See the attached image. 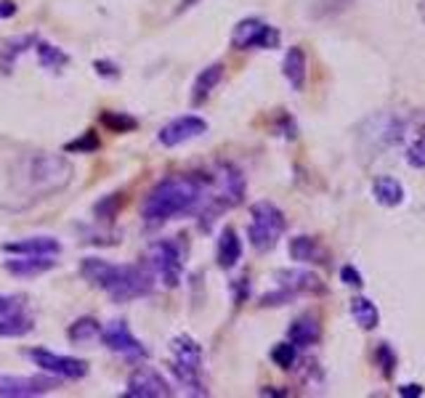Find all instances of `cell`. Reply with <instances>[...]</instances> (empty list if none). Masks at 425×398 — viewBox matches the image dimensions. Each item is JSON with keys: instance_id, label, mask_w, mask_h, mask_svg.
<instances>
[{"instance_id": "obj_1", "label": "cell", "mask_w": 425, "mask_h": 398, "mask_svg": "<svg viewBox=\"0 0 425 398\" xmlns=\"http://www.w3.org/2000/svg\"><path fill=\"white\" fill-rule=\"evenodd\" d=\"M207 194V178L200 175H170L146 194L141 218L149 226H159L178 215H189L202 207Z\"/></svg>"}, {"instance_id": "obj_2", "label": "cell", "mask_w": 425, "mask_h": 398, "mask_svg": "<svg viewBox=\"0 0 425 398\" xmlns=\"http://www.w3.org/2000/svg\"><path fill=\"white\" fill-rule=\"evenodd\" d=\"M85 281L104 290L115 303H128L152 292L155 277L141 265H115L101 258H85L80 265Z\"/></svg>"}, {"instance_id": "obj_3", "label": "cell", "mask_w": 425, "mask_h": 398, "mask_svg": "<svg viewBox=\"0 0 425 398\" xmlns=\"http://www.w3.org/2000/svg\"><path fill=\"white\" fill-rule=\"evenodd\" d=\"M173 364L170 369L178 377V383L183 387H189L192 396H205L207 390L202 385V377H200V369H202V348L195 338L189 335H178L173 340Z\"/></svg>"}, {"instance_id": "obj_4", "label": "cell", "mask_w": 425, "mask_h": 398, "mask_svg": "<svg viewBox=\"0 0 425 398\" xmlns=\"http://www.w3.org/2000/svg\"><path fill=\"white\" fill-rule=\"evenodd\" d=\"M287 229V220L277 205L271 202H255L250 207V226H247V239L258 253H268L280 237Z\"/></svg>"}, {"instance_id": "obj_5", "label": "cell", "mask_w": 425, "mask_h": 398, "mask_svg": "<svg viewBox=\"0 0 425 398\" xmlns=\"http://www.w3.org/2000/svg\"><path fill=\"white\" fill-rule=\"evenodd\" d=\"M27 181H30V189L35 194L61 192L67 183L72 181V165L64 157H56V154H40L30 162Z\"/></svg>"}, {"instance_id": "obj_6", "label": "cell", "mask_w": 425, "mask_h": 398, "mask_svg": "<svg viewBox=\"0 0 425 398\" xmlns=\"http://www.w3.org/2000/svg\"><path fill=\"white\" fill-rule=\"evenodd\" d=\"M146 271L155 279H159L165 287H178L183 271V255L181 247L173 239L155 241L146 250Z\"/></svg>"}, {"instance_id": "obj_7", "label": "cell", "mask_w": 425, "mask_h": 398, "mask_svg": "<svg viewBox=\"0 0 425 398\" xmlns=\"http://www.w3.org/2000/svg\"><path fill=\"white\" fill-rule=\"evenodd\" d=\"M231 46L240 51L247 48H277L280 46V32L268 27L261 19H242L231 32Z\"/></svg>"}, {"instance_id": "obj_8", "label": "cell", "mask_w": 425, "mask_h": 398, "mask_svg": "<svg viewBox=\"0 0 425 398\" xmlns=\"http://www.w3.org/2000/svg\"><path fill=\"white\" fill-rule=\"evenodd\" d=\"M30 359L35 361V366H40L43 372H51L64 380H83L88 374V364L83 359H70V356H59L53 350L35 348L30 350Z\"/></svg>"}, {"instance_id": "obj_9", "label": "cell", "mask_w": 425, "mask_h": 398, "mask_svg": "<svg viewBox=\"0 0 425 398\" xmlns=\"http://www.w3.org/2000/svg\"><path fill=\"white\" fill-rule=\"evenodd\" d=\"M101 343L112 350V353H120L125 359H146L149 356V350L144 348V343L141 340H136V335L128 329L125 321H112L101 329Z\"/></svg>"}, {"instance_id": "obj_10", "label": "cell", "mask_w": 425, "mask_h": 398, "mask_svg": "<svg viewBox=\"0 0 425 398\" xmlns=\"http://www.w3.org/2000/svg\"><path fill=\"white\" fill-rule=\"evenodd\" d=\"M173 396L165 377L152 369V366H138L131 377H128V390L125 398H168Z\"/></svg>"}, {"instance_id": "obj_11", "label": "cell", "mask_w": 425, "mask_h": 398, "mask_svg": "<svg viewBox=\"0 0 425 398\" xmlns=\"http://www.w3.org/2000/svg\"><path fill=\"white\" fill-rule=\"evenodd\" d=\"M56 380L51 377H13V374H0V396L6 398H32L51 393Z\"/></svg>"}, {"instance_id": "obj_12", "label": "cell", "mask_w": 425, "mask_h": 398, "mask_svg": "<svg viewBox=\"0 0 425 398\" xmlns=\"http://www.w3.org/2000/svg\"><path fill=\"white\" fill-rule=\"evenodd\" d=\"M202 133H207V122L197 114H183V117H176L170 120L168 125H162L159 131V144L162 146H178L186 144L192 138H200Z\"/></svg>"}, {"instance_id": "obj_13", "label": "cell", "mask_w": 425, "mask_h": 398, "mask_svg": "<svg viewBox=\"0 0 425 398\" xmlns=\"http://www.w3.org/2000/svg\"><path fill=\"white\" fill-rule=\"evenodd\" d=\"M277 281H280V287L290 290L292 295H319V292H325L322 279L311 274V271H301V268L277 271Z\"/></svg>"}, {"instance_id": "obj_14", "label": "cell", "mask_w": 425, "mask_h": 398, "mask_svg": "<svg viewBox=\"0 0 425 398\" xmlns=\"http://www.w3.org/2000/svg\"><path fill=\"white\" fill-rule=\"evenodd\" d=\"M56 255H19L16 260H6L3 268L13 274V277H22V279H30V277H40V274H46L51 271L56 260H53Z\"/></svg>"}, {"instance_id": "obj_15", "label": "cell", "mask_w": 425, "mask_h": 398, "mask_svg": "<svg viewBox=\"0 0 425 398\" xmlns=\"http://www.w3.org/2000/svg\"><path fill=\"white\" fill-rule=\"evenodd\" d=\"M3 250L13 255H59L61 241L53 237H30V239L6 241Z\"/></svg>"}, {"instance_id": "obj_16", "label": "cell", "mask_w": 425, "mask_h": 398, "mask_svg": "<svg viewBox=\"0 0 425 398\" xmlns=\"http://www.w3.org/2000/svg\"><path fill=\"white\" fill-rule=\"evenodd\" d=\"M287 338L295 348H308V345H314L319 343L322 338V326L316 321L314 316H301V319H295L287 329Z\"/></svg>"}, {"instance_id": "obj_17", "label": "cell", "mask_w": 425, "mask_h": 398, "mask_svg": "<svg viewBox=\"0 0 425 398\" xmlns=\"http://www.w3.org/2000/svg\"><path fill=\"white\" fill-rule=\"evenodd\" d=\"M240 258H242V241L237 237V231L223 229L218 239V265L229 271V268L240 263Z\"/></svg>"}, {"instance_id": "obj_18", "label": "cell", "mask_w": 425, "mask_h": 398, "mask_svg": "<svg viewBox=\"0 0 425 398\" xmlns=\"http://www.w3.org/2000/svg\"><path fill=\"white\" fill-rule=\"evenodd\" d=\"M282 69H285V77H287V83L292 85V91H303V85H306V53H303V48H298V46H295V48L287 51Z\"/></svg>"}, {"instance_id": "obj_19", "label": "cell", "mask_w": 425, "mask_h": 398, "mask_svg": "<svg viewBox=\"0 0 425 398\" xmlns=\"http://www.w3.org/2000/svg\"><path fill=\"white\" fill-rule=\"evenodd\" d=\"M221 77H223V64H210V67H205L202 72L197 74L195 80V93H192V101L195 104H202L210 93H213V88L221 83Z\"/></svg>"}, {"instance_id": "obj_20", "label": "cell", "mask_w": 425, "mask_h": 398, "mask_svg": "<svg viewBox=\"0 0 425 398\" xmlns=\"http://www.w3.org/2000/svg\"><path fill=\"white\" fill-rule=\"evenodd\" d=\"M372 194H375V199L383 207H396L404 202V189H401V183L396 181V178H391V175H380V178L372 183Z\"/></svg>"}, {"instance_id": "obj_21", "label": "cell", "mask_w": 425, "mask_h": 398, "mask_svg": "<svg viewBox=\"0 0 425 398\" xmlns=\"http://www.w3.org/2000/svg\"><path fill=\"white\" fill-rule=\"evenodd\" d=\"M35 43H37L35 35H22V37L8 40V43H3V48H0V67H3V72H8L25 51L35 48Z\"/></svg>"}, {"instance_id": "obj_22", "label": "cell", "mask_w": 425, "mask_h": 398, "mask_svg": "<svg viewBox=\"0 0 425 398\" xmlns=\"http://www.w3.org/2000/svg\"><path fill=\"white\" fill-rule=\"evenodd\" d=\"M32 316H27L25 311H16V314L0 316V338H22L27 332H32Z\"/></svg>"}, {"instance_id": "obj_23", "label": "cell", "mask_w": 425, "mask_h": 398, "mask_svg": "<svg viewBox=\"0 0 425 398\" xmlns=\"http://www.w3.org/2000/svg\"><path fill=\"white\" fill-rule=\"evenodd\" d=\"M351 316L362 329H375V326L380 324V314H377L375 303L370 300V298H353Z\"/></svg>"}, {"instance_id": "obj_24", "label": "cell", "mask_w": 425, "mask_h": 398, "mask_svg": "<svg viewBox=\"0 0 425 398\" xmlns=\"http://www.w3.org/2000/svg\"><path fill=\"white\" fill-rule=\"evenodd\" d=\"M290 258L298 263H319L322 258V247L316 244V239L311 237H295L290 241Z\"/></svg>"}, {"instance_id": "obj_25", "label": "cell", "mask_w": 425, "mask_h": 398, "mask_svg": "<svg viewBox=\"0 0 425 398\" xmlns=\"http://www.w3.org/2000/svg\"><path fill=\"white\" fill-rule=\"evenodd\" d=\"M101 335V326H98L96 319H91V316H85V319H77L70 329H67V338L77 343V345H83V343H93V340Z\"/></svg>"}, {"instance_id": "obj_26", "label": "cell", "mask_w": 425, "mask_h": 398, "mask_svg": "<svg viewBox=\"0 0 425 398\" xmlns=\"http://www.w3.org/2000/svg\"><path fill=\"white\" fill-rule=\"evenodd\" d=\"M35 51H37V59H40V67H46V69H61V67L70 61V56H67L64 51L51 46V43H43V40L35 43Z\"/></svg>"}, {"instance_id": "obj_27", "label": "cell", "mask_w": 425, "mask_h": 398, "mask_svg": "<svg viewBox=\"0 0 425 398\" xmlns=\"http://www.w3.org/2000/svg\"><path fill=\"white\" fill-rule=\"evenodd\" d=\"M271 359H274L277 366H282V369H292V364L298 359V348H295L292 343H277L274 350H271Z\"/></svg>"}, {"instance_id": "obj_28", "label": "cell", "mask_w": 425, "mask_h": 398, "mask_svg": "<svg viewBox=\"0 0 425 398\" xmlns=\"http://www.w3.org/2000/svg\"><path fill=\"white\" fill-rule=\"evenodd\" d=\"M377 364H380L383 377L391 380L393 372H396V353H393V348H391L388 343H380V345H377Z\"/></svg>"}, {"instance_id": "obj_29", "label": "cell", "mask_w": 425, "mask_h": 398, "mask_svg": "<svg viewBox=\"0 0 425 398\" xmlns=\"http://www.w3.org/2000/svg\"><path fill=\"white\" fill-rule=\"evenodd\" d=\"M101 122H104V125H107L110 131H115V133L133 131L136 125H138V122H136L131 114H122V112H120V114H117V112H107V114L101 117Z\"/></svg>"}, {"instance_id": "obj_30", "label": "cell", "mask_w": 425, "mask_h": 398, "mask_svg": "<svg viewBox=\"0 0 425 398\" xmlns=\"http://www.w3.org/2000/svg\"><path fill=\"white\" fill-rule=\"evenodd\" d=\"M122 205V194H110L107 199H101L96 205V218L101 220H112V218L117 215V207Z\"/></svg>"}, {"instance_id": "obj_31", "label": "cell", "mask_w": 425, "mask_h": 398, "mask_svg": "<svg viewBox=\"0 0 425 398\" xmlns=\"http://www.w3.org/2000/svg\"><path fill=\"white\" fill-rule=\"evenodd\" d=\"M407 162H410L412 168L425 170V135H420L414 144H410V149H407Z\"/></svg>"}, {"instance_id": "obj_32", "label": "cell", "mask_w": 425, "mask_h": 398, "mask_svg": "<svg viewBox=\"0 0 425 398\" xmlns=\"http://www.w3.org/2000/svg\"><path fill=\"white\" fill-rule=\"evenodd\" d=\"M22 305H25L22 295H0V316L16 314V311H22Z\"/></svg>"}, {"instance_id": "obj_33", "label": "cell", "mask_w": 425, "mask_h": 398, "mask_svg": "<svg viewBox=\"0 0 425 398\" xmlns=\"http://www.w3.org/2000/svg\"><path fill=\"white\" fill-rule=\"evenodd\" d=\"M93 149H98V138L93 133H85L80 141L67 144V152H93Z\"/></svg>"}, {"instance_id": "obj_34", "label": "cell", "mask_w": 425, "mask_h": 398, "mask_svg": "<svg viewBox=\"0 0 425 398\" xmlns=\"http://www.w3.org/2000/svg\"><path fill=\"white\" fill-rule=\"evenodd\" d=\"M340 279H343V281H346L348 287H356V290H359L362 284H365L362 274H359V271H356L353 265H343V268H340Z\"/></svg>"}, {"instance_id": "obj_35", "label": "cell", "mask_w": 425, "mask_h": 398, "mask_svg": "<svg viewBox=\"0 0 425 398\" xmlns=\"http://www.w3.org/2000/svg\"><path fill=\"white\" fill-rule=\"evenodd\" d=\"M93 67H96V72L104 74V77H117V74H120V69H117L115 64H110V61H96Z\"/></svg>"}, {"instance_id": "obj_36", "label": "cell", "mask_w": 425, "mask_h": 398, "mask_svg": "<svg viewBox=\"0 0 425 398\" xmlns=\"http://www.w3.org/2000/svg\"><path fill=\"white\" fill-rule=\"evenodd\" d=\"M425 390L417 383H410V385H401L399 387V396H404V398H420L423 396Z\"/></svg>"}, {"instance_id": "obj_37", "label": "cell", "mask_w": 425, "mask_h": 398, "mask_svg": "<svg viewBox=\"0 0 425 398\" xmlns=\"http://www.w3.org/2000/svg\"><path fill=\"white\" fill-rule=\"evenodd\" d=\"M16 13V3L13 0H0V19H11Z\"/></svg>"}, {"instance_id": "obj_38", "label": "cell", "mask_w": 425, "mask_h": 398, "mask_svg": "<svg viewBox=\"0 0 425 398\" xmlns=\"http://www.w3.org/2000/svg\"><path fill=\"white\" fill-rule=\"evenodd\" d=\"M420 16L425 19V0H420Z\"/></svg>"}]
</instances>
